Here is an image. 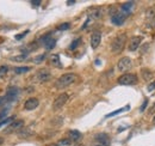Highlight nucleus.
<instances>
[{"label":"nucleus","instance_id":"nucleus-1","mask_svg":"<svg viewBox=\"0 0 155 146\" xmlns=\"http://www.w3.org/2000/svg\"><path fill=\"white\" fill-rule=\"evenodd\" d=\"M75 80H76V75L74 73H66V74L61 75L59 79L56 80L55 87L56 89H59V90L66 89V87H68L69 85H72Z\"/></svg>","mask_w":155,"mask_h":146},{"label":"nucleus","instance_id":"nucleus-2","mask_svg":"<svg viewBox=\"0 0 155 146\" xmlns=\"http://www.w3.org/2000/svg\"><path fill=\"white\" fill-rule=\"evenodd\" d=\"M125 43H127V35L125 34H119L117 35L113 41L111 43V51L115 53V54H118L123 51V48L125 46Z\"/></svg>","mask_w":155,"mask_h":146},{"label":"nucleus","instance_id":"nucleus-3","mask_svg":"<svg viewBox=\"0 0 155 146\" xmlns=\"http://www.w3.org/2000/svg\"><path fill=\"white\" fill-rule=\"evenodd\" d=\"M117 82L121 85H135L137 84V75L134 73H125L118 78Z\"/></svg>","mask_w":155,"mask_h":146},{"label":"nucleus","instance_id":"nucleus-4","mask_svg":"<svg viewBox=\"0 0 155 146\" xmlns=\"http://www.w3.org/2000/svg\"><path fill=\"white\" fill-rule=\"evenodd\" d=\"M19 92H21V90L17 86H8L6 90V95H5V101L14 102L17 100V97L19 96Z\"/></svg>","mask_w":155,"mask_h":146},{"label":"nucleus","instance_id":"nucleus-5","mask_svg":"<svg viewBox=\"0 0 155 146\" xmlns=\"http://www.w3.org/2000/svg\"><path fill=\"white\" fill-rule=\"evenodd\" d=\"M131 66H132V61L131 59H129V57H122V59L118 61L117 64V69L119 72H127L131 69Z\"/></svg>","mask_w":155,"mask_h":146},{"label":"nucleus","instance_id":"nucleus-6","mask_svg":"<svg viewBox=\"0 0 155 146\" xmlns=\"http://www.w3.org/2000/svg\"><path fill=\"white\" fill-rule=\"evenodd\" d=\"M67 102H68V95H67V93H61L60 96H57V97H56V100L54 101L53 109H54V110H59V109H61Z\"/></svg>","mask_w":155,"mask_h":146},{"label":"nucleus","instance_id":"nucleus-7","mask_svg":"<svg viewBox=\"0 0 155 146\" xmlns=\"http://www.w3.org/2000/svg\"><path fill=\"white\" fill-rule=\"evenodd\" d=\"M51 78V74L48 70H41L36 73V77L35 79L38 82V83H44V82H48Z\"/></svg>","mask_w":155,"mask_h":146},{"label":"nucleus","instance_id":"nucleus-8","mask_svg":"<svg viewBox=\"0 0 155 146\" xmlns=\"http://www.w3.org/2000/svg\"><path fill=\"white\" fill-rule=\"evenodd\" d=\"M23 126H24V121H23V120L13 121V122L10 123V126L5 129V132H6V133H11V132H13V131H21Z\"/></svg>","mask_w":155,"mask_h":146},{"label":"nucleus","instance_id":"nucleus-9","mask_svg":"<svg viewBox=\"0 0 155 146\" xmlns=\"http://www.w3.org/2000/svg\"><path fill=\"white\" fill-rule=\"evenodd\" d=\"M94 139L98 141L102 146H109L110 145V137L106 133H99V134H97Z\"/></svg>","mask_w":155,"mask_h":146},{"label":"nucleus","instance_id":"nucleus-10","mask_svg":"<svg viewBox=\"0 0 155 146\" xmlns=\"http://www.w3.org/2000/svg\"><path fill=\"white\" fill-rule=\"evenodd\" d=\"M141 42H142V37L141 36H135V37H131V40L129 42V51L130 52H135L137 48L141 46Z\"/></svg>","mask_w":155,"mask_h":146},{"label":"nucleus","instance_id":"nucleus-11","mask_svg":"<svg viewBox=\"0 0 155 146\" xmlns=\"http://www.w3.org/2000/svg\"><path fill=\"white\" fill-rule=\"evenodd\" d=\"M100 41H102V34L98 31H94L91 36V47L93 49H97L98 46L100 44Z\"/></svg>","mask_w":155,"mask_h":146},{"label":"nucleus","instance_id":"nucleus-12","mask_svg":"<svg viewBox=\"0 0 155 146\" xmlns=\"http://www.w3.org/2000/svg\"><path fill=\"white\" fill-rule=\"evenodd\" d=\"M125 18H127V16L123 15V13H115L111 17V22L115 25H122L124 23V21H125Z\"/></svg>","mask_w":155,"mask_h":146},{"label":"nucleus","instance_id":"nucleus-13","mask_svg":"<svg viewBox=\"0 0 155 146\" xmlns=\"http://www.w3.org/2000/svg\"><path fill=\"white\" fill-rule=\"evenodd\" d=\"M38 104H40V102H38V100L37 98H29L26 102H25V104H24V108L26 109V110H34V109H36L37 107H38Z\"/></svg>","mask_w":155,"mask_h":146},{"label":"nucleus","instance_id":"nucleus-14","mask_svg":"<svg viewBox=\"0 0 155 146\" xmlns=\"http://www.w3.org/2000/svg\"><path fill=\"white\" fill-rule=\"evenodd\" d=\"M50 64L55 67H57V69H61L62 65H61V61H60V56L59 54H53L50 56Z\"/></svg>","mask_w":155,"mask_h":146},{"label":"nucleus","instance_id":"nucleus-15","mask_svg":"<svg viewBox=\"0 0 155 146\" xmlns=\"http://www.w3.org/2000/svg\"><path fill=\"white\" fill-rule=\"evenodd\" d=\"M69 137H71V140H72V141L78 143V141H79V140L82 138V135H81V133H80L79 131L73 129V131H69Z\"/></svg>","mask_w":155,"mask_h":146},{"label":"nucleus","instance_id":"nucleus-16","mask_svg":"<svg viewBox=\"0 0 155 146\" xmlns=\"http://www.w3.org/2000/svg\"><path fill=\"white\" fill-rule=\"evenodd\" d=\"M102 16H103V11L100 8H93L91 11V13L88 15V18H91V19H99Z\"/></svg>","mask_w":155,"mask_h":146},{"label":"nucleus","instance_id":"nucleus-17","mask_svg":"<svg viewBox=\"0 0 155 146\" xmlns=\"http://www.w3.org/2000/svg\"><path fill=\"white\" fill-rule=\"evenodd\" d=\"M32 133H34V132H32L30 128H23V129H21V131L18 132V137L25 139V138H29L30 135H32Z\"/></svg>","mask_w":155,"mask_h":146},{"label":"nucleus","instance_id":"nucleus-18","mask_svg":"<svg viewBox=\"0 0 155 146\" xmlns=\"http://www.w3.org/2000/svg\"><path fill=\"white\" fill-rule=\"evenodd\" d=\"M142 77H143V79L146 80V82H149V80L153 79L154 74H153L152 71H149V70H147V69H143V70H142Z\"/></svg>","mask_w":155,"mask_h":146},{"label":"nucleus","instance_id":"nucleus-19","mask_svg":"<svg viewBox=\"0 0 155 146\" xmlns=\"http://www.w3.org/2000/svg\"><path fill=\"white\" fill-rule=\"evenodd\" d=\"M144 15H146V17L149 18V19L155 18V5H153L149 8H147L146 10V13H144Z\"/></svg>","mask_w":155,"mask_h":146},{"label":"nucleus","instance_id":"nucleus-20","mask_svg":"<svg viewBox=\"0 0 155 146\" xmlns=\"http://www.w3.org/2000/svg\"><path fill=\"white\" fill-rule=\"evenodd\" d=\"M43 46L45 47V49L50 51V49H53V48L56 46V40H54V38H49V40H48Z\"/></svg>","mask_w":155,"mask_h":146},{"label":"nucleus","instance_id":"nucleus-21","mask_svg":"<svg viewBox=\"0 0 155 146\" xmlns=\"http://www.w3.org/2000/svg\"><path fill=\"white\" fill-rule=\"evenodd\" d=\"M132 6H134V3L132 1L131 3L130 1L129 3H124V4L121 5V10H122V11H124V12H130Z\"/></svg>","mask_w":155,"mask_h":146},{"label":"nucleus","instance_id":"nucleus-22","mask_svg":"<svg viewBox=\"0 0 155 146\" xmlns=\"http://www.w3.org/2000/svg\"><path fill=\"white\" fill-rule=\"evenodd\" d=\"M27 54H21V55H17V56H12L11 60L12 61H17V62H21V61H24L27 59Z\"/></svg>","mask_w":155,"mask_h":146},{"label":"nucleus","instance_id":"nucleus-23","mask_svg":"<svg viewBox=\"0 0 155 146\" xmlns=\"http://www.w3.org/2000/svg\"><path fill=\"white\" fill-rule=\"evenodd\" d=\"M30 70H31L30 67H14V73L16 74H23V73L29 72Z\"/></svg>","mask_w":155,"mask_h":146},{"label":"nucleus","instance_id":"nucleus-24","mask_svg":"<svg viewBox=\"0 0 155 146\" xmlns=\"http://www.w3.org/2000/svg\"><path fill=\"white\" fill-rule=\"evenodd\" d=\"M130 107L129 105H127V107H124V108H121V109H117V110H115V111H112V113H110V114H108L106 115V118H112V116H115V115H117V114H121V113H123L124 110H127V109H129Z\"/></svg>","mask_w":155,"mask_h":146},{"label":"nucleus","instance_id":"nucleus-25","mask_svg":"<svg viewBox=\"0 0 155 146\" xmlns=\"http://www.w3.org/2000/svg\"><path fill=\"white\" fill-rule=\"evenodd\" d=\"M81 43V38H75V40L72 42V44L69 46V49L71 51H74V49H76L78 47H79V44Z\"/></svg>","mask_w":155,"mask_h":146},{"label":"nucleus","instance_id":"nucleus-26","mask_svg":"<svg viewBox=\"0 0 155 146\" xmlns=\"http://www.w3.org/2000/svg\"><path fill=\"white\" fill-rule=\"evenodd\" d=\"M72 140L71 139H61L59 143H57V145L59 146H69V145H72Z\"/></svg>","mask_w":155,"mask_h":146},{"label":"nucleus","instance_id":"nucleus-27","mask_svg":"<svg viewBox=\"0 0 155 146\" xmlns=\"http://www.w3.org/2000/svg\"><path fill=\"white\" fill-rule=\"evenodd\" d=\"M45 57H47V54H41V55H38V56L35 57V59H34V62H35V64H41L43 60H45Z\"/></svg>","mask_w":155,"mask_h":146},{"label":"nucleus","instance_id":"nucleus-28","mask_svg":"<svg viewBox=\"0 0 155 146\" xmlns=\"http://www.w3.org/2000/svg\"><path fill=\"white\" fill-rule=\"evenodd\" d=\"M12 120H13V118H6V119H4L3 121H0V128L4 127V126H6V125H8Z\"/></svg>","mask_w":155,"mask_h":146},{"label":"nucleus","instance_id":"nucleus-29","mask_svg":"<svg viewBox=\"0 0 155 146\" xmlns=\"http://www.w3.org/2000/svg\"><path fill=\"white\" fill-rule=\"evenodd\" d=\"M69 28H71L69 23H62L61 25H59V30H68Z\"/></svg>","mask_w":155,"mask_h":146},{"label":"nucleus","instance_id":"nucleus-30","mask_svg":"<svg viewBox=\"0 0 155 146\" xmlns=\"http://www.w3.org/2000/svg\"><path fill=\"white\" fill-rule=\"evenodd\" d=\"M49 38H51V34H47V35H44L42 38H41V40H40V42L42 43V44H44L48 40H49Z\"/></svg>","mask_w":155,"mask_h":146},{"label":"nucleus","instance_id":"nucleus-31","mask_svg":"<svg viewBox=\"0 0 155 146\" xmlns=\"http://www.w3.org/2000/svg\"><path fill=\"white\" fill-rule=\"evenodd\" d=\"M7 71H8V69L6 66H0V77H4L7 73Z\"/></svg>","mask_w":155,"mask_h":146},{"label":"nucleus","instance_id":"nucleus-32","mask_svg":"<svg viewBox=\"0 0 155 146\" xmlns=\"http://www.w3.org/2000/svg\"><path fill=\"white\" fill-rule=\"evenodd\" d=\"M7 114H8V110L7 109H5V110H3L1 113H0V121H3V119H6Z\"/></svg>","mask_w":155,"mask_h":146},{"label":"nucleus","instance_id":"nucleus-33","mask_svg":"<svg viewBox=\"0 0 155 146\" xmlns=\"http://www.w3.org/2000/svg\"><path fill=\"white\" fill-rule=\"evenodd\" d=\"M27 34H29V30H26V31H24V33H22V34H19V35H17V36H16V40H22V38L25 37Z\"/></svg>","mask_w":155,"mask_h":146},{"label":"nucleus","instance_id":"nucleus-34","mask_svg":"<svg viewBox=\"0 0 155 146\" xmlns=\"http://www.w3.org/2000/svg\"><path fill=\"white\" fill-rule=\"evenodd\" d=\"M148 114H149V115H154V114H155V103L148 109Z\"/></svg>","mask_w":155,"mask_h":146},{"label":"nucleus","instance_id":"nucleus-35","mask_svg":"<svg viewBox=\"0 0 155 146\" xmlns=\"http://www.w3.org/2000/svg\"><path fill=\"white\" fill-rule=\"evenodd\" d=\"M147 104H148V100H144V102H143L142 107H141V108H140V111H144V109H146Z\"/></svg>","mask_w":155,"mask_h":146},{"label":"nucleus","instance_id":"nucleus-36","mask_svg":"<svg viewBox=\"0 0 155 146\" xmlns=\"http://www.w3.org/2000/svg\"><path fill=\"white\" fill-rule=\"evenodd\" d=\"M154 89H155V82H153L148 85V91H153Z\"/></svg>","mask_w":155,"mask_h":146},{"label":"nucleus","instance_id":"nucleus-37","mask_svg":"<svg viewBox=\"0 0 155 146\" xmlns=\"http://www.w3.org/2000/svg\"><path fill=\"white\" fill-rule=\"evenodd\" d=\"M31 5H34V6H40V5H41V1H40V0H34V1H31Z\"/></svg>","mask_w":155,"mask_h":146},{"label":"nucleus","instance_id":"nucleus-38","mask_svg":"<svg viewBox=\"0 0 155 146\" xmlns=\"http://www.w3.org/2000/svg\"><path fill=\"white\" fill-rule=\"evenodd\" d=\"M4 102H5V97H1V96H0V105H1Z\"/></svg>","mask_w":155,"mask_h":146},{"label":"nucleus","instance_id":"nucleus-39","mask_svg":"<svg viewBox=\"0 0 155 146\" xmlns=\"http://www.w3.org/2000/svg\"><path fill=\"white\" fill-rule=\"evenodd\" d=\"M3 144H4V138L0 137V145H3Z\"/></svg>","mask_w":155,"mask_h":146},{"label":"nucleus","instance_id":"nucleus-40","mask_svg":"<svg viewBox=\"0 0 155 146\" xmlns=\"http://www.w3.org/2000/svg\"><path fill=\"white\" fill-rule=\"evenodd\" d=\"M75 1H67V4H68V5H72V4H74Z\"/></svg>","mask_w":155,"mask_h":146},{"label":"nucleus","instance_id":"nucleus-41","mask_svg":"<svg viewBox=\"0 0 155 146\" xmlns=\"http://www.w3.org/2000/svg\"><path fill=\"white\" fill-rule=\"evenodd\" d=\"M153 122H154V123H155V118H154V120H153Z\"/></svg>","mask_w":155,"mask_h":146},{"label":"nucleus","instance_id":"nucleus-42","mask_svg":"<svg viewBox=\"0 0 155 146\" xmlns=\"http://www.w3.org/2000/svg\"><path fill=\"white\" fill-rule=\"evenodd\" d=\"M76 146H84V145H76Z\"/></svg>","mask_w":155,"mask_h":146},{"label":"nucleus","instance_id":"nucleus-43","mask_svg":"<svg viewBox=\"0 0 155 146\" xmlns=\"http://www.w3.org/2000/svg\"><path fill=\"white\" fill-rule=\"evenodd\" d=\"M98 146H102V145H98Z\"/></svg>","mask_w":155,"mask_h":146}]
</instances>
